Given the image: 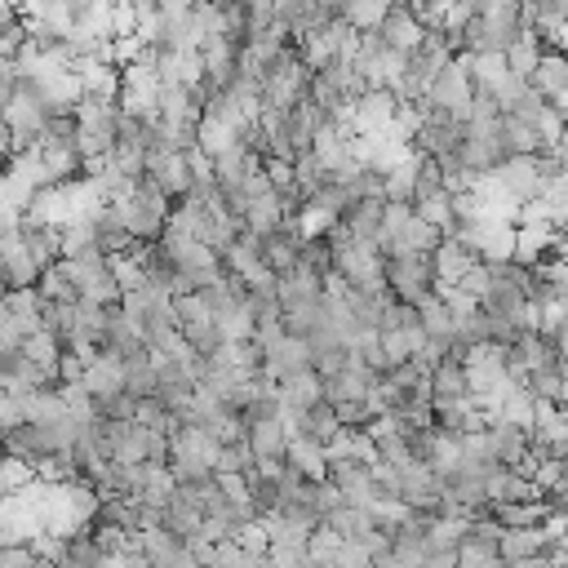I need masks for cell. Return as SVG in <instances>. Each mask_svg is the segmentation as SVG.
Listing matches in <instances>:
<instances>
[{"mask_svg":"<svg viewBox=\"0 0 568 568\" xmlns=\"http://www.w3.org/2000/svg\"><path fill=\"white\" fill-rule=\"evenodd\" d=\"M501 532H506V528H501L493 515H475V519H466V541H475V546H488V550H497Z\"/></svg>","mask_w":568,"mask_h":568,"instance_id":"35","label":"cell"},{"mask_svg":"<svg viewBox=\"0 0 568 568\" xmlns=\"http://www.w3.org/2000/svg\"><path fill=\"white\" fill-rule=\"evenodd\" d=\"M386 9H390V0H346L342 22H346L351 31H377L382 18H386Z\"/></svg>","mask_w":568,"mask_h":568,"instance_id":"28","label":"cell"},{"mask_svg":"<svg viewBox=\"0 0 568 568\" xmlns=\"http://www.w3.org/2000/svg\"><path fill=\"white\" fill-rule=\"evenodd\" d=\"M275 395H280V413H306L311 404H320L324 399V382H320V373H293V377H284V382H275Z\"/></svg>","mask_w":568,"mask_h":568,"instance_id":"17","label":"cell"},{"mask_svg":"<svg viewBox=\"0 0 568 568\" xmlns=\"http://www.w3.org/2000/svg\"><path fill=\"white\" fill-rule=\"evenodd\" d=\"M395 111H399V98H395V89H364L355 102H351V138H377V133H386L390 129V120H395Z\"/></svg>","mask_w":568,"mask_h":568,"instance_id":"5","label":"cell"},{"mask_svg":"<svg viewBox=\"0 0 568 568\" xmlns=\"http://www.w3.org/2000/svg\"><path fill=\"white\" fill-rule=\"evenodd\" d=\"M80 386L89 390V404L93 399H106V395H120L124 390V364L115 355H89L84 368H80Z\"/></svg>","mask_w":568,"mask_h":568,"instance_id":"10","label":"cell"},{"mask_svg":"<svg viewBox=\"0 0 568 568\" xmlns=\"http://www.w3.org/2000/svg\"><path fill=\"white\" fill-rule=\"evenodd\" d=\"M457 568H510L497 550H488V546H475V541H462V550H457Z\"/></svg>","mask_w":568,"mask_h":568,"instance_id":"37","label":"cell"},{"mask_svg":"<svg viewBox=\"0 0 568 568\" xmlns=\"http://www.w3.org/2000/svg\"><path fill=\"white\" fill-rule=\"evenodd\" d=\"M417 320H422V328H426L430 342H453V315H448V306L435 293L417 306Z\"/></svg>","mask_w":568,"mask_h":568,"instance_id":"29","label":"cell"},{"mask_svg":"<svg viewBox=\"0 0 568 568\" xmlns=\"http://www.w3.org/2000/svg\"><path fill=\"white\" fill-rule=\"evenodd\" d=\"M550 160H555V164L568 173V129H564V133H559V142L550 146Z\"/></svg>","mask_w":568,"mask_h":568,"instance_id":"40","label":"cell"},{"mask_svg":"<svg viewBox=\"0 0 568 568\" xmlns=\"http://www.w3.org/2000/svg\"><path fill=\"white\" fill-rule=\"evenodd\" d=\"M337 546H342V537H337V532H333L328 524L311 528V537H306V555H311V559H320V564H333Z\"/></svg>","mask_w":568,"mask_h":568,"instance_id":"36","label":"cell"},{"mask_svg":"<svg viewBox=\"0 0 568 568\" xmlns=\"http://www.w3.org/2000/svg\"><path fill=\"white\" fill-rule=\"evenodd\" d=\"M541 53H546V44L537 40V31H519L506 49H501V58H506V71L515 75V80H528L532 71H537V62H541Z\"/></svg>","mask_w":568,"mask_h":568,"instance_id":"22","label":"cell"},{"mask_svg":"<svg viewBox=\"0 0 568 568\" xmlns=\"http://www.w3.org/2000/svg\"><path fill=\"white\" fill-rule=\"evenodd\" d=\"M457 240L470 248L475 262H510V248H515V222H470L457 231Z\"/></svg>","mask_w":568,"mask_h":568,"instance_id":"6","label":"cell"},{"mask_svg":"<svg viewBox=\"0 0 568 568\" xmlns=\"http://www.w3.org/2000/svg\"><path fill=\"white\" fill-rule=\"evenodd\" d=\"M169 200L142 178L124 200H115V213H120V222H124V231H129V240L133 244H155V240H164V222H169Z\"/></svg>","mask_w":568,"mask_h":568,"instance_id":"1","label":"cell"},{"mask_svg":"<svg viewBox=\"0 0 568 568\" xmlns=\"http://www.w3.org/2000/svg\"><path fill=\"white\" fill-rule=\"evenodd\" d=\"M470 399V382H466V364L462 355H444L430 368V404H466Z\"/></svg>","mask_w":568,"mask_h":568,"instance_id":"11","label":"cell"},{"mask_svg":"<svg viewBox=\"0 0 568 568\" xmlns=\"http://www.w3.org/2000/svg\"><path fill=\"white\" fill-rule=\"evenodd\" d=\"M439 240H444V231L439 226H430L426 217H408L404 222V231L382 248V257H399V253H413V257H430L435 248H439Z\"/></svg>","mask_w":568,"mask_h":568,"instance_id":"14","label":"cell"},{"mask_svg":"<svg viewBox=\"0 0 568 568\" xmlns=\"http://www.w3.org/2000/svg\"><path fill=\"white\" fill-rule=\"evenodd\" d=\"M191 568H209V564H191Z\"/></svg>","mask_w":568,"mask_h":568,"instance_id":"45","label":"cell"},{"mask_svg":"<svg viewBox=\"0 0 568 568\" xmlns=\"http://www.w3.org/2000/svg\"><path fill=\"white\" fill-rule=\"evenodd\" d=\"M297 248H302V231L297 226H280L271 235L257 240V253H262V266L271 275H284L288 266H297Z\"/></svg>","mask_w":568,"mask_h":568,"instance_id":"16","label":"cell"},{"mask_svg":"<svg viewBox=\"0 0 568 568\" xmlns=\"http://www.w3.org/2000/svg\"><path fill=\"white\" fill-rule=\"evenodd\" d=\"M244 439H248V448H253V457H257V462H284L288 426H284V417L253 422V426H244Z\"/></svg>","mask_w":568,"mask_h":568,"instance_id":"19","label":"cell"},{"mask_svg":"<svg viewBox=\"0 0 568 568\" xmlns=\"http://www.w3.org/2000/svg\"><path fill=\"white\" fill-rule=\"evenodd\" d=\"M528 84H532V93H537V98H546V102L564 98V89H568V53L546 49V53H541V62H537V71L528 75Z\"/></svg>","mask_w":568,"mask_h":568,"instance_id":"20","label":"cell"},{"mask_svg":"<svg viewBox=\"0 0 568 568\" xmlns=\"http://www.w3.org/2000/svg\"><path fill=\"white\" fill-rule=\"evenodd\" d=\"M120 364H124V390H129L133 399L155 395V355H151V351H138V355H129V359H120Z\"/></svg>","mask_w":568,"mask_h":568,"instance_id":"26","label":"cell"},{"mask_svg":"<svg viewBox=\"0 0 568 568\" xmlns=\"http://www.w3.org/2000/svg\"><path fill=\"white\" fill-rule=\"evenodd\" d=\"M4 546H9V541H4V537H0V550H4Z\"/></svg>","mask_w":568,"mask_h":568,"instance_id":"44","label":"cell"},{"mask_svg":"<svg viewBox=\"0 0 568 568\" xmlns=\"http://www.w3.org/2000/svg\"><path fill=\"white\" fill-rule=\"evenodd\" d=\"M0 568H53V559L40 555L31 541H9L0 550Z\"/></svg>","mask_w":568,"mask_h":568,"instance_id":"33","label":"cell"},{"mask_svg":"<svg viewBox=\"0 0 568 568\" xmlns=\"http://www.w3.org/2000/svg\"><path fill=\"white\" fill-rule=\"evenodd\" d=\"M524 390H528L532 399L559 404V395H564V373H559V368H537V373L524 377Z\"/></svg>","mask_w":568,"mask_h":568,"instance_id":"32","label":"cell"},{"mask_svg":"<svg viewBox=\"0 0 568 568\" xmlns=\"http://www.w3.org/2000/svg\"><path fill=\"white\" fill-rule=\"evenodd\" d=\"M36 293H40L44 302H62V306H75V302H80V266H75L71 257H58L53 266H44V271H40V280H36Z\"/></svg>","mask_w":568,"mask_h":568,"instance_id":"13","label":"cell"},{"mask_svg":"<svg viewBox=\"0 0 568 568\" xmlns=\"http://www.w3.org/2000/svg\"><path fill=\"white\" fill-rule=\"evenodd\" d=\"M413 169H417V151L382 178V182H386V200H390V204H413Z\"/></svg>","mask_w":568,"mask_h":568,"instance_id":"31","label":"cell"},{"mask_svg":"<svg viewBox=\"0 0 568 568\" xmlns=\"http://www.w3.org/2000/svg\"><path fill=\"white\" fill-rule=\"evenodd\" d=\"M408 217H413V204H390V200H386V209H382V231H377V248H386V244L404 231Z\"/></svg>","mask_w":568,"mask_h":568,"instance_id":"34","label":"cell"},{"mask_svg":"<svg viewBox=\"0 0 568 568\" xmlns=\"http://www.w3.org/2000/svg\"><path fill=\"white\" fill-rule=\"evenodd\" d=\"M501 528H537V524H546L550 519V506H546V497L541 501H510V506H493L488 510Z\"/></svg>","mask_w":568,"mask_h":568,"instance_id":"27","label":"cell"},{"mask_svg":"<svg viewBox=\"0 0 568 568\" xmlns=\"http://www.w3.org/2000/svg\"><path fill=\"white\" fill-rule=\"evenodd\" d=\"M115 102H120L124 115L155 120V111H160V80H155L151 58H138V62L120 67V93H115Z\"/></svg>","mask_w":568,"mask_h":568,"instance_id":"4","label":"cell"},{"mask_svg":"<svg viewBox=\"0 0 568 568\" xmlns=\"http://www.w3.org/2000/svg\"><path fill=\"white\" fill-rule=\"evenodd\" d=\"M555 550H559V559H568V519H564V528H559V546H555Z\"/></svg>","mask_w":568,"mask_h":568,"instance_id":"42","label":"cell"},{"mask_svg":"<svg viewBox=\"0 0 568 568\" xmlns=\"http://www.w3.org/2000/svg\"><path fill=\"white\" fill-rule=\"evenodd\" d=\"M430 262H435V284H457V280L475 266L470 248H466L457 235H444V240H439V248L430 253Z\"/></svg>","mask_w":568,"mask_h":568,"instance_id":"21","label":"cell"},{"mask_svg":"<svg viewBox=\"0 0 568 568\" xmlns=\"http://www.w3.org/2000/svg\"><path fill=\"white\" fill-rule=\"evenodd\" d=\"M18 240L22 248L31 253V262L44 271L62 257V226H49V222H36V217H22L18 222Z\"/></svg>","mask_w":568,"mask_h":568,"instance_id":"12","label":"cell"},{"mask_svg":"<svg viewBox=\"0 0 568 568\" xmlns=\"http://www.w3.org/2000/svg\"><path fill=\"white\" fill-rule=\"evenodd\" d=\"M333 568H373V555L359 541H342L333 555Z\"/></svg>","mask_w":568,"mask_h":568,"instance_id":"38","label":"cell"},{"mask_svg":"<svg viewBox=\"0 0 568 568\" xmlns=\"http://www.w3.org/2000/svg\"><path fill=\"white\" fill-rule=\"evenodd\" d=\"M493 178L506 186V195H510L515 204L541 200V191H546V178H541V169H537V155H510V160H501V164L493 169Z\"/></svg>","mask_w":568,"mask_h":568,"instance_id":"7","label":"cell"},{"mask_svg":"<svg viewBox=\"0 0 568 568\" xmlns=\"http://www.w3.org/2000/svg\"><path fill=\"white\" fill-rule=\"evenodd\" d=\"M306 368H311V351H306L302 337H288V333H284L275 346L262 351V373H266L271 382H284V377L306 373Z\"/></svg>","mask_w":568,"mask_h":568,"instance_id":"9","label":"cell"},{"mask_svg":"<svg viewBox=\"0 0 568 568\" xmlns=\"http://www.w3.org/2000/svg\"><path fill=\"white\" fill-rule=\"evenodd\" d=\"M453 288H462L466 297H475V302H479V297H484V288H488V266H484V262H475V266H470Z\"/></svg>","mask_w":568,"mask_h":568,"instance_id":"39","label":"cell"},{"mask_svg":"<svg viewBox=\"0 0 568 568\" xmlns=\"http://www.w3.org/2000/svg\"><path fill=\"white\" fill-rule=\"evenodd\" d=\"M510 568H555V555H528V559H519V564H510Z\"/></svg>","mask_w":568,"mask_h":568,"instance_id":"41","label":"cell"},{"mask_svg":"<svg viewBox=\"0 0 568 568\" xmlns=\"http://www.w3.org/2000/svg\"><path fill=\"white\" fill-rule=\"evenodd\" d=\"M284 466H288V470H297L302 479H324V466H328L324 444L293 435V439H288V448H284Z\"/></svg>","mask_w":568,"mask_h":568,"instance_id":"23","label":"cell"},{"mask_svg":"<svg viewBox=\"0 0 568 568\" xmlns=\"http://www.w3.org/2000/svg\"><path fill=\"white\" fill-rule=\"evenodd\" d=\"M377 36H382L390 49H399V53H413V49L422 44L426 27H422V22H417V13L408 9V0H390V9H386V18H382Z\"/></svg>","mask_w":568,"mask_h":568,"instance_id":"8","label":"cell"},{"mask_svg":"<svg viewBox=\"0 0 568 568\" xmlns=\"http://www.w3.org/2000/svg\"><path fill=\"white\" fill-rule=\"evenodd\" d=\"M550 106H559V111H564V120H568V89H564V98H555Z\"/></svg>","mask_w":568,"mask_h":568,"instance_id":"43","label":"cell"},{"mask_svg":"<svg viewBox=\"0 0 568 568\" xmlns=\"http://www.w3.org/2000/svg\"><path fill=\"white\" fill-rule=\"evenodd\" d=\"M541 550H546V528H541V524H537V528H506L501 541H497V555H501L506 564H519V559L541 555Z\"/></svg>","mask_w":568,"mask_h":568,"instance_id":"24","label":"cell"},{"mask_svg":"<svg viewBox=\"0 0 568 568\" xmlns=\"http://www.w3.org/2000/svg\"><path fill=\"white\" fill-rule=\"evenodd\" d=\"M328 528L342 537V541H364L377 524H373V515H368V506H355V501H342L333 515H328Z\"/></svg>","mask_w":568,"mask_h":568,"instance_id":"25","label":"cell"},{"mask_svg":"<svg viewBox=\"0 0 568 568\" xmlns=\"http://www.w3.org/2000/svg\"><path fill=\"white\" fill-rule=\"evenodd\" d=\"M439 191H444L439 160H430V155L417 151V169H413V204H422V200H430V195H439Z\"/></svg>","mask_w":568,"mask_h":568,"instance_id":"30","label":"cell"},{"mask_svg":"<svg viewBox=\"0 0 568 568\" xmlns=\"http://www.w3.org/2000/svg\"><path fill=\"white\" fill-rule=\"evenodd\" d=\"M386 293L395 302H404V306H422L435 293V262L430 257H413V253L386 257Z\"/></svg>","mask_w":568,"mask_h":568,"instance_id":"2","label":"cell"},{"mask_svg":"<svg viewBox=\"0 0 568 568\" xmlns=\"http://www.w3.org/2000/svg\"><path fill=\"white\" fill-rule=\"evenodd\" d=\"M484 439H488L493 462H497V466H510V470H515L519 457L528 453V430H519V426H510V422H501V417H488Z\"/></svg>","mask_w":568,"mask_h":568,"instance_id":"15","label":"cell"},{"mask_svg":"<svg viewBox=\"0 0 568 568\" xmlns=\"http://www.w3.org/2000/svg\"><path fill=\"white\" fill-rule=\"evenodd\" d=\"M470 102H475V89H470V75H466V62H462V53L426 84V106L430 111H439V115H448V120H466L470 115Z\"/></svg>","mask_w":568,"mask_h":568,"instance_id":"3","label":"cell"},{"mask_svg":"<svg viewBox=\"0 0 568 568\" xmlns=\"http://www.w3.org/2000/svg\"><path fill=\"white\" fill-rule=\"evenodd\" d=\"M550 240H555V226H550V222H528V226H515V248H510V262H515V266H537L541 257H550Z\"/></svg>","mask_w":568,"mask_h":568,"instance_id":"18","label":"cell"}]
</instances>
